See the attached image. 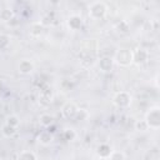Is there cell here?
<instances>
[{
	"label": "cell",
	"instance_id": "obj_15",
	"mask_svg": "<svg viewBox=\"0 0 160 160\" xmlns=\"http://www.w3.org/2000/svg\"><path fill=\"white\" fill-rule=\"evenodd\" d=\"M16 160H38V156L34 151L30 150H22L18 154Z\"/></svg>",
	"mask_w": 160,
	"mask_h": 160
},
{
	"label": "cell",
	"instance_id": "obj_6",
	"mask_svg": "<svg viewBox=\"0 0 160 160\" xmlns=\"http://www.w3.org/2000/svg\"><path fill=\"white\" fill-rule=\"evenodd\" d=\"M84 25V20L79 14H71L70 16H68L66 19V26L69 28V30L71 31H78L82 28Z\"/></svg>",
	"mask_w": 160,
	"mask_h": 160
},
{
	"label": "cell",
	"instance_id": "obj_10",
	"mask_svg": "<svg viewBox=\"0 0 160 160\" xmlns=\"http://www.w3.org/2000/svg\"><path fill=\"white\" fill-rule=\"evenodd\" d=\"M54 141V134L49 130H42L38 135V142L42 146H49Z\"/></svg>",
	"mask_w": 160,
	"mask_h": 160
},
{
	"label": "cell",
	"instance_id": "obj_4",
	"mask_svg": "<svg viewBox=\"0 0 160 160\" xmlns=\"http://www.w3.org/2000/svg\"><path fill=\"white\" fill-rule=\"evenodd\" d=\"M131 102H132V96H131V94L129 91L120 90L112 96V104L116 108L126 109V108H129L131 105Z\"/></svg>",
	"mask_w": 160,
	"mask_h": 160
},
{
	"label": "cell",
	"instance_id": "obj_25",
	"mask_svg": "<svg viewBox=\"0 0 160 160\" xmlns=\"http://www.w3.org/2000/svg\"><path fill=\"white\" fill-rule=\"evenodd\" d=\"M0 10H1V8H0Z\"/></svg>",
	"mask_w": 160,
	"mask_h": 160
},
{
	"label": "cell",
	"instance_id": "obj_21",
	"mask_svg": "<svg viewBox=\"0 0 160 160\" xmlns=\"http://www.w3.org/2000/svg\"><path fill=\"white\" fill-rule=\"evenodd\" d=\"M134 128L139 132H144V131H148L149 130V128H148V125H146V122H145L144 119L142 120H136L135 124H134Z\"/></svg>",
	"mask_w": 160,
	"mask_h": 160
},
{
	"label": "cell",
	"instance_id": "obj_22",
	"mask_svg": "<svg viewBox=\"0 0 160 160\" xmlns=\"http://www.w3.org/2000/svg\"><path fill=\"white\" fill-rule=\"evenodd\" d=\"M10 45V36L8 34H0V50L6 49Z\"/></svg>",
	"mask_w": 160,
	"mask_h": 160
},
{
	"label": "cell",
	"instance_id": "obj_7",
	"mask_svg": "<svg viewBox=\"0 0 160 160\" xmlns=\"http://www.w3.org/2000/svg\"><path fill=\"white\" fill-rule=\"evenodd\" d=\"M78 110H79V106L74 101H68L62 105L61 114L65 119H75L76 114H78Z\"/></svg>",
	"mask_w": 160,
	"mask_h": 160
},
{
	"label": "cell",
	"instance_id": "obj_9",
	"mask_svg": "<svg viewBox=\"0 0 160 160\" xmlns=\"http://www.w3.org/2000/svg\"><path fill=\"white\" fill-rule=\"evenodd\" d=\"M34 62L31 61V60H29V59H22L20 62H19V65H18V70H19V72L20 74H22V75H29V74H31L32 71H34Z\"/></svg>",
	"mask_w": 160,
	"mask_h": 160
},
{
	"label": "cell",
	"instance_id": "obj_20",
	"mask_svg": "<svg viewBox=\"0 0 160 160\" xmlns=\"http://www.w3.org/2000/svg\"><path fill=\"white\" fill-rule=\"evenodd\" d=\"M108 160H126V156L121 150H112Z\"/></svg>",
	"mask_w": 160,
	"mask_h": 160
},
{
	"label": "cell",
	"instance_id": "obj_18",
	"mask_svg": "<svg viewBox=\"0 0 160 160\" xmlns=\"http://www.w3.org/2000/svg\"><path fill=\"white\" fill-rule=\"evenodd\" d=\"M5 124L9 125V126H12V128H16L18 129V126L20 125V119H19L18 115H9L6 118V120H5Z\"/></svg>",
	"mask_w": 160,
	"mask_h": 160
},
{
	"label": "cell",
	"instance_id": "obj_13",
	"mask_svg": "<svg viewBox=\"0 0 160 160\" xmlns=\"http://www.w3.org/2000/svg\"><path fill=\"white\" fill-rule=\"evenodd\" d=\"M39 124L44 129H48V128H50L54 124V116L51 114H49V112H42L39 116Z\"/></svg>",
	"mask_w": 160,
	"mask_h": 160
},
{
	"label": "cell",
	"instance_id": "obj_11",
	"mask_svg": "<svg viewBox=\"0 0 160 160\" xmlns=\"http://www.w3.org/2000/svg\"><path fill=\"white\" fill-rule=\"evenodd\" d=\"M111 151H112V149H111V146H110L108 142H101V144H99L98 148H96V155H98L100 159H104V160H106V159L110 156Z\"/></svg>",
	"mask_w": 160,
	"mask_h": 160
},
{
	"label": "cell",
	"instance_id": "obj_1",
	"mask_svg": "<svg viewBox=\"0 0 160 160\" xmlns=\"http://www.w3.org/2000/svg\"><path fill=\"white\" fill-rule=\"evenodd\" d=\"M109 6L104 1H92L88 8V14L92 20H101L106 16Z\"/></svg>",
	"mask_w": 160,
	"mask_h": 160
},
{
	"label": "cell",
	"instance_id": "obj_19",
	"mask_svg": "<svg viewBox=\"0 0 160 160\" xmlns=\"http://www.w3.org/2000/svg\"><path fill=\"white\" fill-rule=\"evenodd\" d=\"M62 138H64L66 141H72V140H75V138H76V132H75L74 129L66 128V129H64V131H62Z\"/></svg>",
	"mask_w": 160,
	"mask_h": 160
},
{
	"label": "cell",
	"instance_id": "obj_17",
	"mask_svg": "<svg viewBox=\"0 0 160 160\" xmlns=\"http://www.w3.org/2000/svg\"><path fill=\"white\" fill-rule=\"evenodd\" d=\"M16 131H18L16 128L9 126V125H6V124H4L2 128H1V134H2L5 138H12V136L16 134Z\"/></svg>",
	"mask_w": 160,
	"mask_h": 160
},
{
	"label": "cell",
	"instance_id": "obj_12",
	"mask_svg": "<svg viewBox=\"0 0 160 160\" xmlns=\"http://www.w3.org/2000/svg\"><path fill=\"white\" fill-rule=\"evenodd\" d=\"M44 30H45V26H44V24L41 21H34V22H31V25L29 28L30 35L32 38H40L42 35Z\"/></svg>",
	"mask_w": 160,
	"mask_h": 160
},
{
	"label": "cell",
	"instance_id": "obj_23",
	"mask_svg": "<svg viewBox=\"0 0 160 160\" xmlns=\"http://www.w3.org/2000/svg\"><path fill=\"white\" fill-rule=\"evenodd\" d=\"M116 29H118V31H120V32H126V31L129 30V24H128V21L121 20V21L116 25Z\"/></svg>",
	"mask_w": 160,
	"mask_h": 160
},
{
	"label": "cell",
	"instance_id": "obj_5",
	"mask_svg": "<svg viewBox=\"0 0 160 160\" xmlns=\"http://www.w3.org/2000/svg\"><path fill=\"white\" fill-rule=\"evenodd\" d=\"M149 58H150L149 50L142 46H139L135 50H132V64H135L138 66L146 64L149 61Z\"/></svg>",
	"mask_w": 160,
	"mask_h": 160
},
{
	"label": "cell",
	"instance_id": "obj_8",
	"mask_svg": "<svg viewBox=\"0 0 160 160\" xmlns=\"http://www.w3.org/2000/svg\"><path fill=\"white\" fill-rule=\"evenodd\" d=\"M114 65H115L114 64V60L110 56H102L98 61V66H99L100 71H102V72H110V71H112Z\"/></svg>",
	"mask_w": 160,
	"mask_h": 160
},
{
	"label": "cell",
	"instance_id": "obj_2",
	"mask_svg": "<svg viewBox=\"0 0 160 160\" xmlns=\"http://www.w3.org/2000/svg\"><path fill=\"white\" fill-rule=\"evenodd\" d=\"M112 60H114V64H116L118 66L128 68L132 64V50L128 48H120L115 51Z\"/></svg>",
	"mask_w": 160,
	"mask_h": 160
},
{
	"label": "cell",
	"instance_id": "obj_24",
	"mask_svg": "<svg viewBox=\"0 0 160 160\" xmlns=\"http://www.w3.org/2000/svg\"><path fill=\"white\" fill-rule=\"evenodd\" d=\"M88 116H89V112H88L85 109H80V108H79V110H78V114H76V118H75V119H78V120H86V119H88Z\"/></svg>",
	"mask_w": 160,
	"mask_h": 160
},
{
	"label": "cell",
	"instance_id": "obj_3",
	"mask_svg": "<svg viewBox=\"0 0 160 160\" xmlns=\"http://www.w3.org/2000/svg\"><path fill=\"white\" fill-rule=\"evenodd\" d=\"M144 120H145L149 129L158 130L160 128V108L159 106H151L146 111Z\"/></svg>",
	"mask_w": 160,
	"mask_h": 160
},
{
	"label": "cell",
	"instance_id": "obj_16",
	"mask_svg": "<svg viewBox=\"0 0 160 160\" xmlns=\"http://www.w3.org/2000/svg\"><path fill=\"white\" fill-rule=\"evenodd\" d=\"M51 99H52L51 91H49V90H41L40 91V95H39L40 104H42L44 106H46V105H49L51 102Z\"/></svg>",
	"mask_w": 160,
	"mask_h": 160
},
{
	"label": "cell",
	"instance_id": "obj_14",
	"mask_svg": "<svg viewBox=\"0 0 160 160\" xmlns=\"http://www.w3.org/2000/svg\"><path fill=\"white\" fill-rule=\"evenodd\" d=\"M14 16H15L14 11L9 8H4V9L0 10V20L2 22H10L14 19Z\"/></svg>",
	"mask_w": 160,
	"mask_h": 160
}]
</instances>
